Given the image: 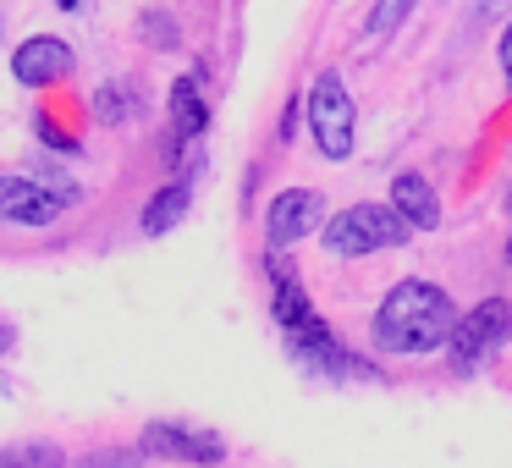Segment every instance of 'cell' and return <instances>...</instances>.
<instances>
[{"label":"cell","instance_id":"21","mask_svg":"<svg viewBox=\"0 0 512 468\" xmlns=\"http://www.w3.org/2000/svg\"><path fill=\"white\" fill-rule=\"evenodd\" d=\"M507 215H512V199H507Z\"/></svg>","mask_w":512,"mask_h":468},{"label":"cell","instance_id":"5","mask_svg":"<svg viewBox=\"0 0 512 468\" xmlns=\"http://www.w3.org/2000/svg\"><path fill=\"white\" fill-rule=\"evenodd\" d=\"M512 342V303L507 298H479L474 309L457 314V331L446 342L452 375H474L485 358H496V347Z\"/></svg>","mask_w":512,"mask_h":468},{"label":"cell","instance_id":"20","mask_svg":"<svg viewBox=\"0 0 512 468\" xmlns=\"http://www.w3.org/2000/svg\"><path fill=\"white\" fill-rule=\"evenodd\" d=\"M56 6H61V12H78V6H83V0H56Z\"/></svg>","mask_w":512,"mask_h":468},{"label":"cell","instance_id":"15","mask_svg":"<svg viewBox=\"0 0 512 468\" xmlns=\"http://www.w3.org/2000/svg\"><path fill=\"white\" fill-rule=\"evenodd\" d=\"M144 446H111V452H89V457H78V468H138L144 463Z\"/></svg>","mask_w":512,"mask_h":468},{"label":"cell","instance_id":"6","mask_svg":"<svg viewBox=\"0 0 512 468\" xmlns=\"http://www.w3.org/2000/svg\"><path fill=\"white\" fill-rule=\"evenodd\" d=\"M138 446H144L149 457H171V463H199V468L226 463V441L215 430H188V424H166V419L144 424Z\"/></svg>","mask_w":512,"mask_h":468},{"label":"cell","instance_id":"9","mask_svg":"<svg viewBox=\"0 0 512 468\" xmlns=\"http://www.w3.org/2000/svg\"><path fill=\"white\" fill-rule=\"evenodd\" d=\"M72 72V45L61 34H28L23 45L12 50V78L23 89H50Z\"/></svg>","mask_w":512,"mask_h":468},{"label":"cell","instance_id":"17","mask_svg":"<svg viewBox=\"0 0 512 468\" xmlns=\"http://www.w3.org/2000/svg\"><path fill=\"white\" fill-rule=\"evenodd\" d=\"M144 34L155 39V50H177V23H171V17L149 12V17H144Z\"/></svg>","mask_w":512,"mask_h":468},{"label":"cell","instance_id":"13","mask_svg":"<svg viewBox=\"0 0 512 468\" xmlns=\"http://www.w3.org/2000/svg\"><path fill=\"white\" fill-rule=\"evenodd\" d=\"M0 468H67V452L56 441H17L0 452Z\"/></svg>","mask_w":512,"mask_h":468},{"label":"cell","instance_id":"7","mask_svg":"<svg viewBox=\"0 0 512 468\" xmlns=\"http://www.w3.org/2000/svg\"><path fill=\"white\" fill-rule=\"evenodd\" d=\"M325 221V199L314 188H281L276 199L265 204V243L270 248H292L309 232H320Z\"/></svg>","mask_w":512,"mask_h":468},{"label":"cell","instance_id":"8","mask_svg":"<svg viewBox=\"0 0 512 468\" xmlns=\"http://www.w3.org/2000/svg\"><path fill=\"white\" fill-rule=\"evenodd\" d=\"M67 199L39 177H0V226H56Z\"/></svg>","mask_w":512,"mask_h":468},{"label":"cell","instance_id":"18","mask_svg":"<svg viewBox=\"0 0 512 468\" xmlns=\"http://www.w3.org/2000/svg\"><path fill=\"white\" fill-rule=\"evenodd\" d=\"M496 56H501V72H507V83H512V23L501 28V39H496Z\"/></svg>","mask_w":512,"mask_h":468},{"label":"cell","instance_id":"10","mask_svg":"<svg viewBox=\"0 0 512 468\" xmlns=\"http://www.w3.org/2000/svg\"><path fill=\"white\" fill-rule=\"evenodd\" d=\"M391 204H397V215L413 232H435L441 226V199H435L430 177H419V171H397L391 177Z\"/></svg>","mask_w":512,"mask_h":468},{"label":"cell","instance_id":"4","mask_svg":"<svg viewBox=\"0 0 512 468\" xmlns=\"http://www.w3.org/2000/svg\"><path fill=\"white\" fill-rule=\"evenodd\" d=\"M303 116H309V138L325 160H347L358 138V105L347 94L342 72H320L303 94Z\"/></svg>","mask_w":512,"mask_h":468},{"label":"cell","instance_id":"19","mask_svg":"<svg viewBox=\"0 0 512 468\" xmlns=\"http://www.w3.org/2000/svg\"><path fill=\"white\" fill-rule=\"evenodd\" d=\"M6 347H12V325H0V358H6Z\"/></svg>","mask_w":512,"mask_h":468},{"label":"cell","instance_id":"16","mask_svg":"<svg viewBox=\"0 0 512 468\" xmlns=\"http://www.w3.org/2000/svg\"><path fill=\"white\" fill-rule=\"evenodd\" d=\"M94 111H100V122H122V116H127V94H122V83H105L100 100H94Z\"/></svg>","mask_w":512,"mask_h":468},{"label":"cell","instance_id":"11","mask_svg":"<svg viewBox=\"0 0 512 468\" xmlns=\"http://www.w3.org/2000/svg\"><path fill=\"white\" fill-rule=\"evenodd\" d=\"M204 127H210V105H204L199 78H177L171 83V133H177V144H199Z\"/></svg>","mask_w":512,"mask_h":468},{"label":"cell","instance_id":"3","mask_svg":"<svg viewBox=\"0 0 512 468\" xmlns=\"http://www.w3.org/2000/svg\"><path fill=\"white\" fill-rule=\"evenodd\" d=\"M281 336H287V353L298 358L303 369H314L320 380H380V369L369 364V358H358L353 347L336 342V331L314 309H303L298 320H287Z\"/></svg>","mask_w":512,"mask_h":468},{"label":"cell","instance_id":"12","mask_svg":"<svg viewBox=\"0 0 512 468\" xmlns=\"http://www.w3.org/2000/svg\"><path fill=\"white\" fill-rule=\"evenodd\" d=\"M188 204H193V188H188V182H166V188H160L155 199L144 204V215H138L144 237H166V232H177V226L188 221Z\"/></svg>","mask_w":512,"mask_h":468},{"label":"cell","instance_id":"1","mask_svg":"<svg viewBox=\"0 0 512 468\" xmlns=\"http://www.w3.org/2000/svg\"><path fill=\"white\" fill-rule=\"evenodd\" d=\"M457 331V303L446 287L424 276H408L380 298L375 309V353H391V358H424V353H441Z\"/></svg>","mask_w":512,"mask_h":468},{"label":"cell","instance_id":"2","mask_svg":"<svg viewBox=\"0 0 512 468\" xmlns=\"http://www.w3.org/2000/svg\"><path fill=\"white\" fill-rule=\"evenodd\" d=\"M413 226L397 215V204H347L331 221L320 226V243L331 248L336 259H364V254H386V248H402Z\"/></svg>","mask_w":512,"mask_h":468},{"label":"cell","instance_id":"14","mask_svg":"<svg viewBox=\"0 0 512 468\" xmlns=\"http://www.w3.org/2000/svg\"><path fill=\"white\" fill-rule=\"evenodd\" d=\"M408 12H413V0H375V12L364 17V34L369 39H391L402 23H408Z\"/></svg>","mask_w":512,"mask_h":468}]
</instances>
